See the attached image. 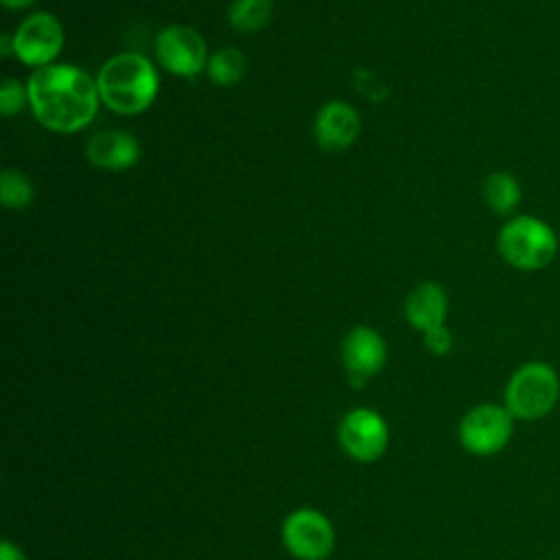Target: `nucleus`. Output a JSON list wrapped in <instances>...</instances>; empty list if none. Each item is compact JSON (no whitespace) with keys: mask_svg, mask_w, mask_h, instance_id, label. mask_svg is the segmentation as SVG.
Returning a JSON list of instances; mask_svg holds the SVG:
<instances>
[{"mask_svg":"<svg viewBox=\"0 0 560 560\" xmlns=\"http://www.w3.org/2000/svg\"><path fill=\"white\" fill-rule=\"evenodd\" d=\"M35 118L50 131L74 133L83 129L98 109V85L85 70L70 63L37 68L26 83Z\"/></svg>","mask_w":560,"mask_h":560,"instance_id":"1","label":"nucleus"},{"mask_svg":"<svg viewBox=\"0 0 560 560\" xmlns=\"http://www.w3.org/2000/svg\"><path fill=\"white\" fill-rule=\"evenodd\" d=\"M96 85L101 101L112 112L133 116L155 101L160 81L147 57L140 52H118L101 66Z\"/></svg>","mask_w":560,"mask_h":560,"instance_id":"2","label":"nucleus"},{"mask_svg":"<svg viewBox=\"0 0 560 560\" xmlns=\"http://www.w3.org/2000/svg\"><path fill=\"white\" fill-rule=\"evenodd\" d=\"M560 402V374L540 359L521 363L503 387V407L521 422H538L553 413Z\"/></svg>","mask_w":560,"mask_h":560,"instance_id":"3","label":"nucleus"},{"mask_svg":"<svg viewBox=\"0 0 560 560\" xmlns=\"http://www.w3.org/2000/svg\"><path fill=\"white\" fill-rule=\"evenodd\" d=\"M558 245L556 230L534 214L510 217L497 234L499 256L518 271L545 269L553 262Z\"/></svg>","mask_w":560,"mask_h":560,"instance_id":"4","label":"nucleus"},{"mask_svg":"<svg viewBox=\"0 0 560 560\" xmlns=\"http://www.w3.org/2000/svg\"><path fill=\"white\" fill-rule=\"evenodd\" d=\"M516 420L497 402H481L470 407L457 427L459 444L475 457L499 455L514 435Z\"/></svg>","mask_w":560,"mask_h":560,"instance_id":"5","label":"nucleus"},{"mask_svg":"<svg viewBox=\"0 0 560 560\" xmlns=\"http://www.w3.org/2000/svg\"><path fill=\"white\" fill-rule=\"evenodd\" d=\"M282 542L298 560H324L335 547V529L322 512L300 508L284 518Z\"/></svg>","mask_w":560,"mask_h":560,"instance_id":"6","label":"nucleus"},{"mask_svg":"<svg viewBox=\"0 0 560 560\" xmlns=\"http://www.w3.org/2000/svg\"><path fill=\"white\" fill-rule=\"evenodd\" d=\"M63 46V28L52 13L37 11L28 15L13 35V52L26 66H50Z\"/></svg>","mask_w":560,"mask_h":560,"instance_id":"7","label":"nucleus"},{"mask_svg":"<svg viewBox=\"0 0 560 560\" xmlns=\"http://www.w3.org/2000/svg\"><path fill=\"white\" fill-rule=\"evenodd\" d=\"M155 55L158 61L177 77H195L208 66V50L201 33L186 24H173L160 31Z\"/></svg>","mask_w":560,"mask_h":560,"instance_id":"8","label":"nucleus"},{"mask_svg":"<svg viewBox=\"0 0 560 560\" xmlns=\"http://www.w3.org/2000/svg\"><path fill=\"white\" fill-rule=\"evenodd\" d=\"M341 448L357 462L378 459L389 442V429L381 413L372 409H354L339 424Z\"/></svg>","mask_w":560,"mask_h":560,"instance_id":"9","label":"nucleus"},{"mask_svg":"<svg viewBox=\"0 0 560 560\" xmlns=\"http://www.w3.org/2000/svg\"><path fill=\"white\" fill-rule=\"evenodd\" d=\"M341 359L348 370L350 383L361 387L370 376H374L387 359V348L383 337L368 326L352 328L341 346Z\"/></svg>","mask_w":560,"mask_h":560,"instance_id":"10","label":"nucleus"},{"mask_svg":"<svg viewBox=\"0 0 560 560\" xmlns=\"http://www.w3.org/2000/svg\"><path fill=\"white\" fill-rule=\"evenodd\" d=\"M361 120L354 107L343 101L326 103L315 118V138L324 151H343L359 133Z\"/></svg>","mask_w":560,"mask_h":560,"instance_id":"11","label":"nucleus"},{"mask_svg":"<svg viewBox=\"0 0 560 560\" xmlns=\"http://www.w3.org/2000/svg\"><path fill=\"white\" fill-rule=\"evenodd\" d=\"M88 160L105 171H127L140 158L138 140L120 129L98 131L88 140Z\"/></svg>","mask_w":560,"mask_h":560,"instance_id":"12","label":"nucleus"},{"mask_svg":"<svg viewBox=\"0 0 560 560\" xmlns=\"http://www.w3.org/2000/svg\"><path fill=\"white\" fill-rule=\"evenodd\" d=\"M446 311H448V298L444 289L435 282L418 284L405 302L407 322L422 332L435 326H442L446 319Z\"/></svg>","mask_w":560,"mask_h":560,"instance_id":"13","label":"nucleus"},{"mask_svg":"<svg viewBox=\"0 0 560 560\" xmlns=\"http://www.w3.org/2000/svg\"><path fill=\"white\" fill-rule=\"evenodd\" d=\"M481 195L486 206L497 214H512L521 203V184L508 171L490 173L481 184Z\"/></svg>","mask_w":560,"mask_h":560,"instance_id":"14","label":"nucleus"},{"mask_svg":"<svg viewBox=\"0 0 560 560\" xmlns=\"http://www.w3.org/2000/svg\"><path fill=\"white\" fill-rule=\"evenodd\" d=\"M271 11V0H234L230 4L228 18L238 33H256L269 24Z\"/></svg>","mask_w":560,"mask_h":560,"instance_id":"15","label":"nucleus"},{"mask_svg":"<svg viewBox=\"0 0 560 560\" xmlns=\"http://www.w3.org/2000/svg\"><path fill=\"white\" fill-rule=\"evenodd\" d=\"M208 77L217 85H234L245 72V55L236 48H221L208 59Z\"/></svg>","mask_w":560,"mask_h":560,"instance_id":"16","label":"nucleus"},{"mask_svg":"<svg viewBox=\"0 0 560 560\" xmlns=\"http://www.w3.org/2000/svg\"><path fill=\"white\" fill-rule=\"evenodd\" d=\"M33 184L31 179L18 168H4L0 175V197L2 206L11 210L26 208L33 201Z\"/></svg>","mask_w":560,"mask_h":560,"instance_id":"17","label":"nucleus"},{"mask_svg":"<svg viewBox=\"0 0 560 560\" xmlns=\"http://www.w3.org/2000/svg\"><path fill=\"white\" fill-rule=\"evenodd\" d=\"M28 101V90L18 83L15 79H4L2 88H0V112L4 116H13L18 114Z\"/></svg>","mask_w":560,"mask_h":560,"instance_id":"18","label":"nucleus"},{"mask_svg":"<svg viewBox=\"0 0 560 560\" xmlns=\"http://www.w3.org/2000/svg\"><path fill=\"white\" fill-rule=\"evenodd\" d=\"M424 343H427V348H429L433 354L442 357V354L451 352V348H453L451 330H448L444 324H442V326H435V328H431V330L424 332Z\"/></svg>","mask_w":560,"mask_h":560,"instance_id":"19","label":"nucleus"},{"mask_svg":"<svg viewBox=\"0 0 560 560\" xmlns=\"http://www.w3.org/2000/svg\"><path fill=\"white\" fill-rule=\"evenodd\" d=\"M0 560H24V553L11 540H2L0 542Z\"/></svg>","mask_w":560,"mask_h":560,"instance_id":"20","label":"nucleus"},{"mask_svg":"<svg viewBox=\"0 0 560 560\" xmlns=\"http://www.w3.org/2000/svg\"><path fill=\"white\" fill-rule=\"evenodd\" d=\"M7 9H24V7H31L35 0H0Z\"/></svg>","mask_w":560,"mask_h":560,"instance_id":"21","label":"nucleus"},{"mask_svg":"<svg viewBox=\"0 0 560 560\" xmlns=\"http://www.w3.org/2000/svg\"><path fill=\"white\" fill-rule=\"evenodd\" d=\"M2 52H4V55L13 52V37H9L7 33L2 35Z\"/></svg>","mask_w":560,"mask_h":560,"instance_id":"22","label":"nucleus"}]
</instances>
